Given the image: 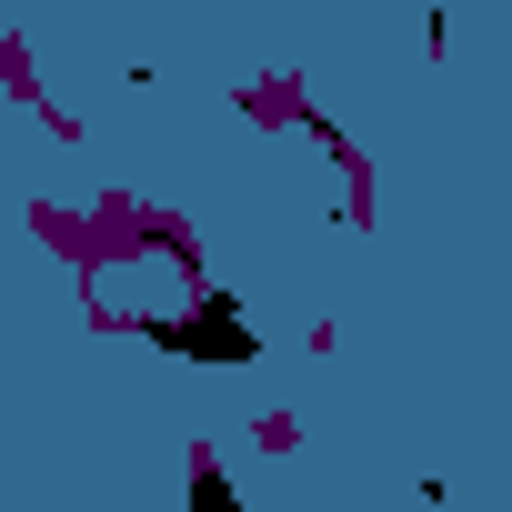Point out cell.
<instances>
[{"label": "cell", "instance_id": "obj_1", "mask_svg": "<svg viewBox=\"0 0 512 512\" xmlns=\"http://www.w3.org/2000/svg\"><path fill=\"white\" fill-rule=\"evenodd\" d=\"M161 342H171L181 362H251V352H262V342H251V322H241L231 302H201V312H191V322H171Z\"/></svg>", "mask_w": 512, "mask_h": 512}]
</instances>
